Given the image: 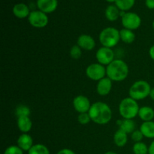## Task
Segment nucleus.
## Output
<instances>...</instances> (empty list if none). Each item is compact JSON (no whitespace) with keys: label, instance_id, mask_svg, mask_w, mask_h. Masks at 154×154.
I'll list each match as a JSON object with an SVG mask.
<instances>
[{"label":"nucleus","instance_id":"obj_32","mask_svg":"<svg viewBox=\"0 0 154 154\" xmlns=\"http://www.w3.org/2000/svg\"><path fill=\"white\" fill-rule=\"evenodd\" d=\"M145 5L147 8L150 10L154 9V0H145Z\"/></svg>","mask_w":154,"mask_h":154},{"label":"nucleus","instance_id":"obj_9","mask_svg":"<svg viewBox=\"0 0 154 154\" xmlns=\"http://www.w3.org/2000/svg\"><path fill=\"white\" fill-rule=\"evenodd\" d=\"M114 52L111 48L102 47L96 52V58L100 64L108 66L114 60Z\"/></svg>","mask_w":154,"mask_h":154},{"label":"nucleus","instance_id":"obj_5","mask_svg":"<svg viewBox=\"0 0 154 154\" xmlns=\"http://www.w3.org/2000/svg\"><path fill=\"white\" fill-rule=\"evenodd\" d=\"M151 87L147 81H137L130 87L129 90V97L135 100H142L150 96Z\"/></svg>","mask_w":154,"mask_h":154},{"label":"nucleus","instance_id":"obj_26","mask_svg":"<svg viewBox=\"0 0 154 154\" xmlns=\"http://www.w3.org/2000/svg\"><path fill=\"white\" fill-rule=\"evenodd\" d=\"M31 114L30 108L24 105H20L15 109V114L17 117H29Z\"/></svg>","mask_w":154,"mask_h":154},{"label":"nucleus","instance_id":"obj_19","mask_svg":"<svg viewBox=\"0 0 154 154\" xmlns=\"http://www.w3.org/2000/svg\"><path fill=\"white\" fill-rule=\"evenodd\" d=\"M120 9L114 5H108L105 9V17H106L107 20L111 21V22L117 20L120 17Z\"/></svg>","mask_w":154,"mask_h":154},{"label":"nucleus","instance_id":"obj_7","mask_svg":"<svg viewBox=\"0 0 154 154\" xmlns=\"http://www.w3.org/2000/svg\"><path fill=\"white\" fill-rule=\"evenodd\" d=\"M28 20L32 26L38 29L45 27L49 22L48 14L39 10L31 11Z\"/></svg>","mask_w":154,"mask_h":154},{"label":"nucleus","instance_id":"obj_27","mask_svg":"<svg viewBox=\"0 0 154 154\" xmlns=\"http://www.w3.org/2000/svg\"><path fill=\"white\" fill-rule=\"evenodd\" d=\"M81 54H82V51H81V48L78 45H74L70 49L71 57L75 59V60H78L81 57Z\"/></svg>","mask_w":154,"mask_h":154},{"label":"nucleus","instance_id":"obj_8","mask_svg":"<svg viewBox=\"0 0 154 154\" xmlns=\"http://www.w3.org/2000/svg\"><path fill=\"white\" fill-rule=\"evenodd\" d=\"M121 22L125 29L133 31L139 28L141 24V19L136 13L126 12V14L121 17Z\"/></svg>","mask_w":154,"mask_h":154},{"label":"nucleus","instance_id":"obj_17","mask_svg":"<svg viewBox=\"0 0 154 154\" xmlns=\"http://www.w3.org/2000/svg\"><path fill=\"white\" fill-rule=\"evenodd\" d=\"M138 117L142 121H152L154 119V110L150 106H143L140 108Z\"/></svg>","mask_w":154,"mask_h":154},{"label":"nucleus","instance_id":"obj_21","mask_svg":"<svg viewBox=\"0 0 154 154\" xmlns=\"http://www.w3.org/2000/svg\"><path fill=\"white\" fill-rule=\"evenodd\" d=\"M120 40L126 44H131L135 41V35L132 30L127 29H122L120 31Z\"/></svg>","mask_w":154,"mask_h":154},{"label":"nucleus","instance_id":"obj_6","mask_svg":"<svg viewBox=\"0 0 154 154\" xmlns=\"http://www.w3.org/2000/svg\"><path fill=\"white\" fill-rule=\"evenodd\" d=\"M86 75L90 80L99 81L107 75L106 68L100 63H93L87 66L86 69Z\"/></svg>","mask_w":154,"mask_h":154},{"label":"nucleus","instance_id":"obj_38","mask_svg":"<svg viewBox=\"0 0 154 154\" xmlns=\"http://www.w3.org/2000/svg\"><path fill=\"white\" fill-rule=\"evenodd\" d=\"M152 26H153V29H154V20L153 21V23H152Z\"/></svg>","mask_w":154,"mask_h":154},{"label":"nucleus","instance_id":"obj_10","mask_svg":"<svg viewBox=\"0 0 154 154\" xmlns=\"http://www.w3.org/2000/svg\"><path fill=\"white\" fill-rule=\"evenodd\" d=\"M72 103H73V106L75 111L79 114L88 113L89 110L92 105L88 98L85 96H83V95H79V96H76L73 99Z\"/></svg>","mask_w":154,"mask_h":154},{"label":"nucleus","instance_id":"obj_34","mask_svg":"<svg viewBox=\"0 0 154 154\" xmlns=\"http://www.w3.org/2000/svg\"><path fill=\"white\" fill-rule=\"evenodd\" d=\"M148 154H154V141H152L151 144L149 146Z\"/></svg>","mask_w":154,"mask_h":154},{"label":"nucleus","instance_id":"obj_3","mask_svg":"<svg viewBox=\"0 0 154 154\" xmlns=\"http://www.w3.org/2000/svg\"><path fill=\"white\" fill-rule=\"evenodd\" d=\"M139 105L138 102L131 97H126L119 105V113L123 119H132L138 115Z\"/></svg>","mask_w":154,"mask_h":154},{"label":"nucleus","instance_id":"obj_22","mask_svg":"<svg viewBox=\"0 0 154 154\" xmlns=\"http://www.w3.org/2000/svg\"><path fill=\"white\" fill-rule=\"evenodd\" d=\"M119 129L123 130L126 134H132L135 130V123L133 120L123 119Z\"/></svg>","mask_w":154,"mask_h":154},{"label":"nucleus","instance_id":"obj_31","mask_svg":"<svg viewBox=\"0 0 154 154\" xmlns=\"http://www.w3.org/2000/svg\"><path fill=\"white\" fill-rule=\"evenodd\" d=\"M57 154H75V152L73 150H70V149L68 148H64L60 150V151L57 152Z\"/></svg>","mask_w":154,"mask_h":154},{"label":"nucleus","instance_id":"obj_36","mask_svg":"<svg viewBox=\"0 0 154 154\" xmlns=\"http://www.w3.org/2000/svg\"><path fill=\"white\" fill-rule=\"evenodd\" d=\"M105 154H117V153H115V152H113V151H108V152H106Z\"/></svg>","mask_w":154,"mask_h":154},{"label":"nucleus","instance_id":"obj_2","mask_svg":"<svg viewBox=\"0 0 154 154\" xmlns=\"http://www.w3.org/2000/svg\"><path fill=\"white\" fill-rule=\"evenodd\" d=\"M129 66L123 60L117 59L111 62L106 67V75L112 81L120 82L127 78L129 75Z\"/></svg>","mask_w":154,"mask_h":154},{"label":"nucleus","instance_id":"obj_18","mask_svg":"<svg viewBox=\"0 0 154 154\" xmlns=\"http://www.w3.org/2000/svg\"><path fill=\"white\" fill-rule=\"evenodd\" d=\"M140 130L144 136L150 139H154V121L144 122L140 126Z\"/></svg>","mask_w":154,"mask_h":154},{"label":"nucleus","instance_id":"obj_20","mask_svg":"<svg viewBox=\"0 0 154 154\" xmlns=\"http://www.w3.org/2000/svg\"><path fill=\"white\" fill-rule=\"evenodd\" d=\"M128 141L127 134L123 130L119 129L114 135V142L117 147H123L126 144Z\"/></svg>","mask_w":154,"mask_h":154},{"label":"nucleus","instance_id":"obj_16","mask_svg":"<svg viewBox=\"0 0 154 154\" xmlns=\"http://www.w3.org/2000/svg\"><path fill=\"white\" fill-rule=\"evenodd\" d=\"M17 127L22 133H28L32 129V123L29 117H17Z\"/></svg>","mask_w":154,"mask_h":154},{"label":"nucleus","instance_id":"obj_4","mask_svg":"<svg viewBox=\"0 0 154 154\" xmlns=\"http://www.w3.org/2000/svg\"><path fill=\"white\" fill-rule=\"evenodd\" d=\"M99 38L102 47L112 48L120 42V31L114 27H107L102 30Z\"/></svg>","mask_w":154,"mask_h":154},{"label":"nucleus","instance_id":"obj_23","mask_svg":"<svg viewBox=\"0 0 154 154\" xmlns=\"http://www.w3.org/2000/svg\"><path fill=\"white\" fill-rule=\"evenodd\" d=\"M135 3V0H117L115 5L120 9V11L126 12L133 7Z\"/></svg>","mask_w":154,"mask_h":154},{"label":"nucleus","instance_id":"obj_33","mask_svg":"<svg viewBox=\"0 0 154 154\" xmlns=\"http://www.w3.org/2000/svg\"><path fill=\"white\" fill-rule=\"evenodd\" d=\"M149 55H150V58L154 61V45L150 47V50H149Z\"/></svg>","mask_w":154,"mask_h":154},{"label":"nucleus","instance_id":"obj_1","mask_svg":"<svg viewBox=\"0 0 154 154\" xmlns=\"http://www.w3.org/2000/svg\"><path fill=\"white\" fill-rule=\"evenodd\" d=\"M90 119L95 123L105 125L112 118V111L108 104L102 102H96L92 104L88 111Z\"/></svg>","mask_w":154,"mask_h":154},{"label":"nucleus","instance_id":"obj_15","mask_svg":"<svg viewBox=\"0 0 154 154\" xmlns=\"http://www.w3.org/2000/svg\"><path fill=\"white\" fill-rule=\"evenodd\" d=\"M14 15L19 19H24L28 17L30 14V10L28 5L24 3H17L15 5L12 9Z\"/></svg>","mask_w":154,"mask_h":154},{"label":"nucleus","instance_id":"obj_35","mask_svg":"<svg viewBox=\"0 0 154 154\" xmlns=\"http://www.w3.org/2000/svg\"><path fill=\"white\" fill-rule=\"evenodd\" d=\"M150 97V99H152V100L154 101V88H152L151 90H150V96H149Z\"/></svg>","mask_w":154,"mask_h":154},{"label":"nucleus","instance_id":"obj_14","mask_svg":"<svg viewBox=\"0 0 154 154\" xmlns=\"http://www.w3.org/2000/svg\"><path fill=\"white\" fill-rule=\"evenodd\" d=\"M17 144L20 148L22 149L23 151L27 152L34 145L32 138L28 133H23L22 135H20L17 141Z\"/></svg>","mask_w":154,"mask_h":154},{"label":"nucleus","instance_id":"obj_11","mask_svg":"<svg viewBox=\"0 0 154 154\" xmlns=\"http://www.w3.org/2000/svg\"><path fill=\"white\" fill-rule=\"evenodd\" d=\"M36 5L39 11L48 14L55 11L58 6V0H37Z\"/></svg>","mask_w":154,"mask_h":154},{"label":"nucleus","instance_id":"obj_30","mask_svg":"<svg viewBox=\"0 0 154 154\" xmlns=\"http://www.w3.org/2000/svg\"><path fill=\"white\" fill-rule=\"evenodd\" d=\"M144 135L142 134V132H141V130H135L132 134H131V138H132V141L136 142H140V141H142L143 138H144Z\"/></svg>","mask_w":154,"mask_h":154},{"label":"nucleus","instance_id":"obj_29","mask_svg":"<svg viewBox=\"0 0 154 154\" xmlns=\"http://www.w3.org/2000/svg\"><path fill=\"white\" fill-rule=\"evenodd\" d=\"M78 120L81 124L86 125L90 123L91 119H90V117L88 113H81V114H79V115H78Z\"/></svg>","mask_w":154,"mask_h":154},{"label":"nucleus","instance_id":"obj_28","mask_svg":"<svg viewBox=\"0 0 154 154\" xmlns=\"http://www.w3.org/2000/svg\"><path fill=\"white\" fill-rule=\"evenodd\" d=\"M4 154H23V150L17 145H11L5 149Z\"/></svg>","mask_w":154,"mask_h":154},{"label":"nucleus","instance_id":"obj_24","mask_svg":"<svg viewBox=\"0 0 154 154\" xmlns=\"http://www.w3.org/2000/svg\"><path fill=\"white\" fill-rule=\"evenodd\" d=\"M28 154H50V150L44 144H36L29 150Z\"/></svg>","mask_w":154,"mask_h":154},{"label":"nucleus","instance_id":"obj_13","mask_svg":"<svg viewBox=\"0 0 154 154\" xmlns=\"http://www.w3.org/2000/svg\"><path fill=\"white\" fill-rule=\"evenodd\" d=\"M112 89V81L110 78H102L99 81H98L96 86V91L98 94L102 96H105L108 95Z\"/></svg>","mask_w":154,"mask_h":154},{"label":"nucleus","instance_id":"obj_12","mask_svg":"<svg viewBox=\"0 0 154 154\" xmlns=\"http://www.w3.org/2000/svg\"><path fill=\"white\" fill-rule=\"evenodd\" d=\"M77 45L85 51H92L96 47V41L90 35L83 34L78 37Z\"/></svg>","mask_w":154,"mask_h":154},{"label":"nucleus","instance_id":"obj_37","mask_svg":"<svg viewBox=\"0 0 154 154\" xmlns=\"http://www.w3.org/2000/svg\"><path fill=\"white\" fill-rule=\"evenodd\" d=\"M105 1L108 2L112 3V2H116V1H117V0H105Z\"/></svg>","mask_w":154,"mask_h":154},{"label":"nucleus","instance_id":"obj_25","mask_svg":"<svg viewBox=\"0 0 154 154\" xmlns=\"http://www.w3.org/2000/svg\"><path fill=\"white\" fill-rule=\"evenodd\" d=\"M132 151L134 154H148L149 147L144 142L140 141L134 144L132 147Z\"/></svg>","mask_w":154,"mask_h":154}]
</instances>
